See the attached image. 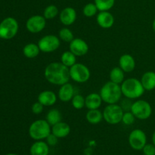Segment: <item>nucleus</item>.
<instances>
[{"label": "nucleus", "mask_w": 155, "mask_h": 155, "mask_svg": "<svg viewBox=\"0 0 155 155\" xmlns=\"http://www.w3.org/2000/svg\"><path fill=\"white\" fill-rule=\"evenodd\" d=\"M44 77L48 83L58 86L68 83L71 79L69 68L61 62H53L48 64L44 70Z\"/></svg>", "instance_id": "f257e3e1"}, {"label": "nucleus", "mask_w": 155, "mask_h": 155, "mask_svg": "<svg viewBox=\"0 0 155 155\" xmlns=\"http://www.w3.org/2000/svg\"><path fill=\"white\" fill-rule=\"evenodd\" d=\"M120 88L123 95L126 98L130 100L140 98L145 91L141 81L136 78H129L125 79L120 84Z\"/></svg>", "instance_id": "f03ea898"}, {"label": "nucleus", "mask_w": 155, "mask_h": 155, "mask_svg": "<svg viewBox=\"0 0 155 155\" xmlns=\"http://www.w3.org/2000/svg\"><path fill=\"white\" fill-rule=\"evenodd\" d=\"M102 101L107 104L118 103L121 100L123 94L120 85L114 82L109 81L104 84L99 92Z\"/></svg>", "instance_id": "7ed1b4c3"}, {"label": "nucleus", "mask_w": 155, "mask_h": 155, "mask_svg": "<svg viewBox=\"0 0 155 155\" xmlns=\"http://www.w3.org/2000/svg\"><path fill=\"white\" fill-rule=\"evenodd\" d=\"M29 135L34 141H44L51 133V126L45 119H37L30 124Z\"/></svg>", "instance_id": "20e7f679"}, {"label": "nucleus", "mask_w": 155, "mask_h": 155, "mask_svg": "<svg viewBox=\"0 0 155 155\" xmlns=\"http://www.w3.org/2000/svg\"><path fill=\"white\" fill-rule=\"evenodd\" d=\"M124 109L118 103L107 104L103 110V119L110 125L119 124L122 122Z\"/></svg>", "instance_id": "39448f33"}, {"label": "nucleus", "mask_w": 155, "mask_h": 155, "mask_svg": "<svg viewBox=\"0 0 155 155\" xmlns=\"http://www.w3.org/2000/svg\"><path fill=\"white\" fill-rule=\"evenodd\" d=\"M18 29V21L12 17H8L0 23V37L5 40L12 39L17 35Z\"/></svg>", "instance_id": "423d86ee"}, {"label": "nucleus", "mask_w": 155, "mask_h": 155, "mask_svg": "<svg viewBox=\"0 0 155 155\" xmlns=\"http://www.w3.org/2000/svg\"><path fill=\"white\" fill-rule=\"evenodd\" d=\"M70 78L77 83H86L89 80L91 71L86 65L80 62H77L75 65L69 68Z\"/></svg>", "instance_id": "0eeeda50"}, {"label": "nucleus", "mask_w": 155, "mask_h": 155, "mask_svg": "<svg viewBox=\"0 0 155 155\" xmlns=\"http://www.w3.org/2000/svg\"><path fill=\"white\" fill-rule=\"evenodd\" d=\"M130 111L138 119L146 120L152 114V107L146 100H137L133 103Z\"/></svg>", "instance_id": "6e6552de"}, {"label": "nucleus", "mask_w": 155, "mask_h": 155, "mask_svg": "<svg viewBox=\"0 0 155 155\" xmlns=\"http://www.w3.org/2000/svg\"><path fill=\"white\" fill-rule=\"evenodd\" d=\"M37 44L42 53H51L56 51L60 47L61 40L58 36L48 34L40 38Z\"/></svg>", "instance_id": "1a4fd4ad"}, {"label": "nucleus", "mask_w": 155, "mask_h": 155, "mask_svg": "<svg viewBox=\"0 0 155 155\" xmlns=\"http://www.w3.org/2000/svg\"><path fill=\"white\" fill-rule=\"evenodd\" d=\"M128 141L133 150H142L147 144V135L142 129H133L129 135Z\"/></svg>", "instance_id": "9d476101"}, {"label": "nucleus", "mask_w": 155, "mask_h": 155, "mask_svg": "<svg viewBox=\"0 0 155 155\" xmlns=\"http://www.w3.org/2000/svg\"><path fill=\"white\" fill-rule=\"evenodd\" d=\"M46 19L43 15H35L30 17L26 22V28L30 33H38L45 29Z\"/></svg>", "instance_id": "9b49d317"}, {"label": "nucleus", "mask_w": 155, "mask_h": 155, "mask_svg": "<svg viewBox=\"0 0 155 155\" xmlns=\"http://www.w3.org/2000/svg\"><path fill=\"white\" fill-rule=\"evenodd\" d=\"M89 47L86 41L82 38H74L69 43V50L76 56H83L89 52Z\"/></svg>", "instance_id": "f8f14e48"}, {"label": "nucleus", "mask_w": 155, "mask_h": 155, "mask_svg": "<svg viewBox=\"0 0 155 155\" xmlns=\"http://www.w3.org/2000/svg\"><path fill=\"white\" fill-rule=\"evenodd\" d=\"M59 20L65 27L72 25L77 20V12L72 7L64 8L59 14Z\"/></svg>", "instance_id": "ddd939ff"}, {"label": "nucleus", "mask_w": 155, "mask_h": 155, "mask_svg": "<svg viewBox=\"0 0 155 155\" xmlns=\"http://www.w3.org/2000/svg\"><path fill=\"white\" fill-rule=\"evenodd\" d=\"M96 21L98 26L103 29H109L113 27L114 24V17L108 11L105 12H99L97 14Z\"/></svg>", "instance_id": "4468645a"}, {"label": "nucleus", "mask_w": 155, "mask_h": 155, "mask_svg": "<svg viewBox=\"0 0 155 155\" xmlns=\"http://www.w3.org/2000/svg\"><path fill=\"white\" fill-rule=\"evenodd\" d=\"M37 100V101L42 103L44 106H51L57 102L58 95L54 91L45 90L39 93Z\"/></svg>", "instance_id": "2eb2a0df"}, {"label": "nucleus", "mask_w": 155, "mask_h": 155, "mask_svg": "<svg viewBox=\"0 0 155 155\" xmlns=\"http://www.w3.org/2000/svg\"><path fill=\"white\" fill-rule=\"evenodd\" d=\"M74 95V88L69 82L60 86L58 92V98L64 103L71 101Z\"/></svg>", "instance_id": "dca6fc26"}, {"label": "nucleus", "mask_w": 155, "mask_h": 155, "mask_svg": "<svg viewBox=\"0 0 155 155\" xmlns=\"http://www.w3.org/2000/svg\"><path fill=\"white\" fill-rule=\"evenodd\" d=\"M119 67L125 73H130L136 68V60L132 55L125 53L119 59Z\"/></svg>", "instance_id": "f3484780"}, {"label": "nucleus", "mask_w": 155, "mask_h": 155, "mask_svg": "<svg viewBox=\"0 0 155 155\" xmlns=\"http://www.w3.org/2000/svg\"><path fill=\"white\" fill-rule=\"evenodd\" d=\"M71 128L70 125L63 121L51 126V133L58 138H66L71 133Z\"/></svg>", "instance_id": "a211bd4d"}, {"label": "nucleus", "mask_w": 155, "mask_h": 155, "mask_svg": "<svg viewBox=\"0 0 155 155\" xmlns=\"http://www.w3.org/2000/svg\"><path fill=\"white\" fill-rule=\"evenodd\" d=\"M30 155H48L49 146L46 141H35L30 147Z\"/></svg>", "instance_id": "6ab92c4d"}, {"label": "nucleus", "mask_w": 155, "mask_h": 155, "mask_svg": "<svg viewBox=\"0 0 155 155\" xmlns=\"http://www.w3.org/2000/svg\"><path fill=\"white\" fill-rule=\"evenodd\" d=\"M86 107L88 109H99L102 104V99L98 93H91L85 97Z\"/></svg>", "instance_id": "aec40b11"}, {"label": "nucleus", "mask_w": 155, "mask_h": 155, "mask_svg": "<svg viewBox=\"0 0 155 155\" xmlns=\"http://www.w3.org/2000/svg\"><path fill=\"white\" fill-rule=\"evenodd\" d=\"M141 83L144 89L147 91H151L155 89V72L148 71L142 74L141 78Z\"/></svg>", "instance_id": "412c9836"}, {"label": "nucleus", "mask_w": 155, "mask_h": 155, "mask_svg": "<svg viewBox=\"0 0 155 155\" xmlns=\"http://www.w3.org/2000/svg\"><path fill=\"white\" fill-rule=\"evenodd\" d=\"M86 119L90 124H98L103 120V113L99 109H88L86 114Z\"/></svg>", "instance_id": "4be33fe9"}, {"label": "nucleus", "mask_w": 155, "mask_h": 155, "mask_svg": "<svg viewBox=\"0 0 155 155\" xmlns=\"http://www.w3.org/2000/svg\"><path fill=\"white\" fill-rule=\"evenodd\" d=\"M45 120L51 126H54L57 123L62 121V114L60 110L55 108L49 109L45 115Z\"/></svg>", "instance_id": "5701e85b"}, {"label": "nucleus", "mask_w": 155, "mask_h": 155, "mask_svg": "<svg viewBox=\"0 0 155 155\" xmlns=\"http://www.w3.org/2000/svg\"><path fill=\"white\" fill-rule=\"evenodd\" d=\"M40 52L38 44L34 43L26 44L23 48V53L24 56L28 59H34L37 57Z\"/></svg>", "instance_id": "b1692460"}, {"label": "nucleus", "mask_w": 155, "mask_h": 155, "mask_svg": "<svg viewBox=\"0 0 155 155\" xmlns=\"http://www.w3.org/2000/svg\"><path fill=\"white\" fill-rule=\"evenodd\" d=\"M109 78L110 81L120 85L125 80V72L119 66L114 67L110 70Z\"/></svg>", "instance_id": "393cba45"}, {"label": "nucleus", "mask_w": 155, "mask_h": 155, "mask_svg": "<svg viewBox=\"0 0 155 155\" xmlns=\"http://www.w3.org/2000/svg\"><path fill=\"white\" fill-rule=\"evenodd\" d=\"M61 62L70 68L77 63V56L70 50L64 51L61 56Z\"/></svg>", "instance_id": "a878e982"}, {"label": "nucleus", "mask_w": 155, "mask_h": 155, "mask_svg": "<svg viewBox=\"0 0 155 155\" xmlns=\"http://www.w3.org/2000/svg\"><path fill=\"white\" fill-rule=\"evenodd\" d=\"M94 3L99 12L109 11L114 7L115 0H94Z\"/></svg>", "instance_id": "bb28decb"}, {"label": "nucleus", "mask_w": 155, "mask_h": 155, "mask_svg": "<svg viewBox=\"0 0 155 155\" xmlns=\"http://www.w3.org/2000/svg\"><path fill=\"white\" fill-rule=\"evenodd\" d=\"M58 37L61 41L69 43L74 39V33L71 29L67 27H62L61 29H60L58 32Z\"/></svg>", "instance_id": "cd10ccee"}, {"label": "nucleus", "mask_w": 155, "mask_h": 155, "mask_svg": "<svg viewBox=\"0 0 155 155\" xmlns=\"http://www.w3.org/2000/svg\"><path fill=\"white\" fill-rule=\"evenodd\" d=\"M59 10L54 5H49L45 9L43 12V16L46 20L54 19L58 15Z\"/></svg>", "instance_id": "c85d7f7f"}, {"label": "nucleus", "mask_w": 155, "mask_h": 155, "mask_svg": "<svg viewBox=\"0 0 155 155\" xmlns=\"http://www.w3.org/2000/svg\"><path fill=\"white\" fill-rule=\"evenodd\" d=\"M71 104L74 109H78V110L82 109L84 108V106H86L85 97L80 94H75L71 100Z\"/></svg>", "instance_id": "c756f323"}, {"label": "nucleus", "mask_w": 155, "mask_h": 155, "mask_svg": "<svg viewBox=\"0 0 155 155\" xmlns=\"http://www.w3.org/2000/svg\"><path fill=\"white\" fill-rule=\"evenodd\" d=\"M98 9L95 3H87L83 9V13L86 18H92L98 14Z\"/></svg>", "instance_id": "7c9ffc66"}, {"label": "nucleus", "mask_w": 155, "mask_h": 155, "mask_svg": "<svg viewBox=\"0 0 155 155\" xmlns=\"http://www.w3.org/2000/svg\"><path fill=\"white\" fill-rule=\"evenodd\" d=\"M136 117L131 111H125L122 118V122L126 126H131L136 121Z\"/></svg>", "instance_id": "2f4dec72"}, {"label": "nucleus", "mask_w": 155, "mask_h": 155, "mask_svg": "<svg viewBox=\"0 0 155 155\" xmlns=\"http://www.w3.org/2000/svg\"><path fill=\"white\" fill-rule=\"evenodd\" d=\"M43 109L44 106L42 103H39V101H36L35 103H33L31 106L32 112L33 114H35V115H39V114H41L43 112Z\"/></svg>", "instance_id": "473e14b6"}, {"label": "nucleus", "mask_w": 155, "mask_h": 155, "mask_svg": "<svg viewBox=\"0 0 155 155\" xmlns=\"http://www.w3.org/2000/svg\"><path fill=\"white\" fill-rule=\"evenodd\" d=\"M142 150L144 155H155V146L153 144H146Z\"/></svg>", "instance_id": "72a5a7b5"}, {"label": "nucleus", "mask_w": 155, "mask_h": 155, "mask_svg": "<svg viewBox=\"0 0 155 155\" xmlns=\"http://www.w3.org/2000/svg\"><path fill=\"white\" fill-rule=\"evenodd\" d=\"M58 139L59 138L58 137L53 135L52 133H51L47 137L46 139H45V141L48 144V146H55L58 144Z\"/></svg>", "instance_id": "f704fd0d"}, {"label": "nucleus", "mask_w": 155, "mask_h": 155, "mask_svg": "<svg viewBox=\"0 0 155 155\" xmlns=\"http://www.w3.org/2000/svg\"><path fill=\"white\" fill-rule=\"evenodd\" d=\"M152 144L155 146V131L153 132V135H152Z\"/></svg>", "instance_id": "c9c22d12"}, {"label": "nucleus", "mask_w": 155, "mask_h": 155, "mask_svg": "<svg viewBox=\"0 0 155 155\" xmlns=\"http://www.w3.org/2000/svg\"><path fill=\"white\" fill-rule=\"evenodd\" d=\"M152 29L155 32V18L154 19V21H153L152 22Z\"/></svg>", "instance_id": "e433bc0d"}, {"label": "nucleus", "mask_w": 155, "mask_h": 155, "mask_svg": "<svg viewBox=\"0 0 155 155\" xmlns=\"http://www.w3.org/2000/svg\"><path fill=\"white\" fill-rule=\"evenodd\" d=\"M5 155H18V154H16V153H7V154Z\"/></svg>", "instance_id": "4c0bfd02"}]
</instances>
